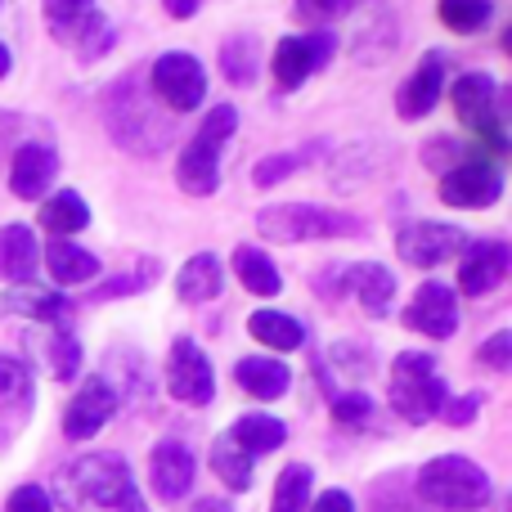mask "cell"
I'll return each mask as SVG.
<instances>
[{
	"mask_svg": "<svg viewBox=\"0 0 512 512\" xmlns=\"http://www.w3.org/2000/svg\"><path fill=\"white\" fill-rule=\"evenodd\" d=\"M50 499H59L68 512L77 508H108V512H149L135 490V477L117 454H86V459L59 468Z\"/></svg>",
	"mask_w": 512,
	"mask_h": 512,
	"instance_id": "cell-1",
	"label": "cell"
},
{
	"mask_svg": "<svg viewBox=\"0 0 512 512\" xmlns=\"http://www.w3.org/2000/svg\"><path fill=\"white\" fill-rule=\"evenodd\" d=\"M104 126H108V135H113V144H122L135 158H158L171 140V117L158 113L153 95H144V81L135 77V72L108 86Z\"/></svg>",
	"mask_w": 512,
	"mask_h": 512,
	"instance_id": "cell-2",
	"label": "cell"
},
{
	"mask_svg": "<svg viewBox=\"0 0 512 512\" xmlns=\"http://www.w3.org/2000/svg\"><path fill=\"white\" fill-rule=\"evenodd\" d=\"M234 131H239L234 104H216L212 113L203 117V126L194 131V140L180 149L176 185L185 189L189 198H207L221 189V153H225V140H230Z\"/></svg>",
	"mask_w": 512,
	"mask_h": 512,
	"instance_id": "cell-3",
	"label": "cell"
},
{
	"mask_svg": "<svg viewBox=\"0 0 512 512\" xmlns=\"http://www.w3.org/2000/svg\"><path fill=\"white\" fill-rule=\"evenodd\" d=\"M256 230L270 243H319V239H355V234H364V221L319 203H283V207H261Z\"/></svg>",
	"mask_w": 512,
	"mask_h": 512,
	"instance_id": "cell-4",
	"label": "cell"
},
{
	"mask_svg": "<svg viewBox=\"0 0 512 512\" xmlns=\"http://www.w3.org/2000/svg\"><path fill=\"white\" fill-rule=\"evenodd\" d=\"M418 495L441 512H477L490 504L495 486L481 463L463 459V454H441L418 472Z\"/></svg>",
	"mask_w": 512,
	"mask_h": 512,
	"instance_id": "cell-5",
	"label": "cell"
},
{
	"mask_svg": "<svg viewBox=\"0 0 512 512\" xmlns=\"http://www.w3.org/2000/svg\"><path fill=\"white\" fill-rule=\"evenodd\" d=\"M450 400L441 369H436V355L427 351H400L391 364V409H396L405 423L423 427L441 414V405Z\"/></svg>",
	"mask_w": 512,
	"mask_h": 512,
	"instance_id": "cell-6",
	"label": "cell"
},
{
	"mask_svg": "<svg viewBox=\"0 0 512 512\" xmlns=\"http://www.w3.org/2000/svg\"><path fill=\"white\" fill-rule=\"evenodd\" d=\"M459 122L486 144L490 153H508V122H504V95H499L490 72H468L450 90Z\"/></svg>",
	"mask_w": 512,
	"mask_h": 512,
	"instance_id": "cell-7",
	"label": "cell"
},
{
	"mask_svg": "<svg viewBox=\"0 0 512 512\" xmlns=\"http://www.w3.org/2000/svg\"><path fill=\"white\" fill-rule=\"evenodd\" d=\"M149 90L158 95V104L167 108V113H194V108L207 99V72L194 54L167 50L162 59H153Z\"/></svg>",
	"mask_w": 512,
	"mask_h": 512,
	"instance_id": "cell-8",
	"label": "cell"
},
{
	"mask_svg": "<svg viewBox=\"0 0 512 512\" xmlns=\"http://www.w3.org/2000/svg\"><path fill=\"white\" fill-rule=\"evenodd\" d=\"M333 50H337V41H333V32H324V27L301 32V36H283V41L274 45V59H270L274 81H279L283 90L306 86L319 68H328Z\"/></svg>",
	"mask_w": 512,
	"mask_h": 512,
	"instance_id": "cell-9",
	"label": "cell"
},
{
	"mask_svg": "<svg viewBox=\"0 0 512 512\" xmlns=\"http://www.w3.org/2000/svg\"><path fill=\"white\" fill-rule=\"evenodd\" d=\"M167 391L180 400V405H212L216 396V373H212V360L203 355V346L189 342V337H176L171 342V355H167Z\"/></svg>",
	"mask_w": 512,
	"mask_h": 512,
	"instance_id": "cell-10",
	"label": "cell"
},
{
	"mask_svg": "<svg viewBox=\"0 0 512 512\" xmlns=\"http://www.w3.org/2000/svg\"><path fill=\"white\" fill-rule=\"evenodd\" d=\"M468 248V234L459 225L445 221H409L405 230L396 234V252L405 265H418V270H432V265H445L450 256H459Z\"/></svg>",
	"mask_w": 512,
	"mask_h": 512,
	"instance_id": "cell-11",
	"label": "cell"
},
{
	"mask_svg": "<svg viewBox=\"0 0 512 512\" xmlns=\"http://www.w3.org/2000/svg\"><path fill=\"white\" fill-rule=\"evenodd\" d=\"M117 405H122V396H117L113 378L108 373H90L77 396L68 400V409H63V436L68 441H90L117 414Z\"/></svg>",
	"mask_w": 512,
	"mask_h": 512,
	"instance_id": "cell-12",
	"label": "cell"
},
{
	"mask_svg": "<svg viewBox=\"0 0 512 512\" xmlns=\"http://www.w3.org/2000/svg\"><path fill=\"white\" fill-rule=\"evenodd\" d=\"M441 203L450 207H495L504 198V171L486 158H468L441 176Z\"/></svg>",
	"mask_w": 512,
	"mask_h": 512,
	"instance_id": "cell-13",
	"label": "cell"
},
{
	"mask_svg": "<svg viewBox=\"0 0 512 512\" xmlns=\"http://www.w3.org/2000/svg\"><path fill=\"white\" fill-rule=\"evenodd\" d=\"M405 324L423 337H436V342L459 333V297H454L450 283H441V279L418 283L414 301L405 306Z\"/></svg>",
	"mask_w": 512,
	"mask_h": 512,
	"instance_id": "cell-14",
	"label": "cell"
},
{
	"mask_svg": "<svg viewBox=\"0 0 512 512\" xmlns=\"http://www.w3.org/2000/svg\"><path fill=\"white\" fill-rule=\"evenodd\" d=\"M23 346L32 351L36 369H41L45 378H54V382L77 378V369H81V337L72 333V328L41 324V328H32V333L23 337Z\"/></svg>",
	"mask_w": 512,
	"mask_h": 512,
	"instance_id": "cell-15",
	"label": "cell"
},
{
	"mask_svg": "<svg viewBox=\"0 0 512 512\" xmlns=\"http://www.w3.org/2000/svg\"><path fill=\"white\" fill-rule=\"evenodd\" d=\"M445 77H450V59L441 50H427L423 63L405 77V86L396 90V113L405 122H418L427 117L436 104H441V90H445Z\"/></svg>",
	"mask_w": 512,
	"mask_h": 512,
	"instance_id": "cell-16",
	"label": "cell"
},
{
	"mask_svg": "<svg viewBox=\"0 0 512 512\" xmlns=\"http://www.w3.org/2000/svg\"><path fill=\"white\" fill-rule=\"evenodd\" d=\"M0 310L14 319H36V324H59L72 328V297H63L59 288H45V283H14V288L0 292Z\"/></svg>",
	"mask_w": 512,
	"mask_h": 512,
	"instance_id": "cell-17",
	"label": "cell"
},
{
	"mask_svg": "<svg viewBox=\"0 0 512 512\" xmlns=\"http://www.w3.org/2000/svg\"><path fill=\"white\" fill-rule=\"evenodd\" d=\"M508 261L512 256L499 239H477V243L468 239V248L459 256V288L468 297H486L508 279Z\"/></svg>",
	"mask_w": 512,
	"mask_h": 512,
	"instance_id": "cell-18",
	"label": "cell"
},
{
	"mask_svg": "<svg viewBox=\"0 0 512 512\" xmlns=\"http://www.w3.org/2000/svg\"><path fill=\"white\" fill-rule=\"evenodd\" d=\"M396 45V18L378 0H360L355 5V27H351V59L355 63H378Z\"/></svg>",
	"mask_w": 512,
	"mask_h": 512,
	"instance_id": "cell-19",
	"label": "cell"
},
{
	"mask_svg": "<svg viewBox=\"0 0 512 512\" xmlns=\"http://www.w3.org/2000/svg\"><path fill=\"white\" fill-rule=\"evenodd\" d=\"M149 477H153V490H158V499H167V504L185 499L189 486H194V477H198L189 445L158 441V445H153V459H149Z\"/></svg>",
	"mask_w": 512,
	"mask_h": 512,
	"instance_id": "cell-20",
	"label": "cell"
},
{
	"mask_svg": "<svg viewBox=\"0 0 512 512\" xmlns=\"http://www.w3.org/2000/svg\"><path fill=\"white\" fill-rule=\"evenodd\" d=\"M54 176H59V153H54L50 144H23V149L14 153V162H9V189H14L23 203L45 198Z\"/></svg>",
	"mask_w": 512,
	"mask_h": 512,
	"instance_id": "cell-21",
	"label": "cell"
},
{
	"mask_svg": "<svg viewBox=\"0 0 512 512\" xmlns=\"http://www.w3.org/2000/svg\"><path fill=\"white\" fill-rule=\"evenodd\" d=\"M346 292H351L373 319H387L391 301H396V274L378 261H355V265H346Z\"/></svg>",
	"mask_w": 512,
	"mask_h": 512,
	"instance_id": "cell-22",
	"label": "cell"
},
{
	"mask_svg": "<svg viewBox=\"0 0 512 512\" xmlns=\"http://www.w3.org/2000/svg\"><path fill=\"white\" fill-rule=\"evenodd\" d=\"M41 248H36V234L27 225H0V279L14 288V283H32Z\"/></svg>",
	"mask_w": 512,
	"mask_h": 512,
	"instance_id": "cell-23",
	"label": "cell"
},
{
	"mask_svg": "<svg viewBox=\"0 0 512 512\" xmlns=\"http://www.w3.org/2000/svg\"><path fill=\"white\" fill-rule=\"evenodd\" d=\"M234 378H239V387L256 400H279L283 391L292 387L288 364L270 360V355H248V360H239L234 364Z\"/></svg>",
	"mask_w": 512,
	"mask_h": 512,
	"instance_id": "cell-24",
	"label": "cell"
},
{
	"mask_svg": "<svg viewBox=\"0 0 512 512\" xmlns=\"http://www.w3.org/2000/svg\"><path fill=\"white\" fill-rule=\"evenodd\" d=\"M221 288H225V265L216 261L212 252L189 256L176 274V297L180 301H212V297H221Z\"/></svg>",
	"mask_w": 512,
	"mask_h": 512,
	"instance_id": "cell-25",
	"label": "cell"
},
{
	"mask_svg": "<svg viewBox=\"0 0 512 512\" xmlns=\"http://www.w3.org/2000/svg\"><path fill=\"white\" fill-rule=\"evenodd\" d=\"M45 270H50V279L59 283V288H72V283H90L99 274V256L77 248V243H50L45 248Z\"/></svg>",
	"mask_w": 512,
	"mask_h": 512,
	"instance_id": "cell-26",
	"label": "cell"
},
{
	"mask_svg": "<svg viewBox=\"0 0 512 512\" xmlns=\"http://www.w3.org/2000/svg\"><path fill=\"white\" fill-rule=\"evenodd\" d=\"M225 436H230V441L239 445L243 454H252V459H261V454L279 450V445L288 441V427H283L279 418H270V414H243L239 423H234Z\"/></svg>",
	"mask_w": 512,
	"mask_h": 512,
	"instance_id": "cell-27",
	"label": "cell"
},
{
	"mask_svg": "<svg viewBox=\"0 0 512 512\" xmlns=\"http://www.w3.org/2000/svg\"><path fill=\"white\" fill-rule=\"evenodd\" d=\"M230 265H234V279H239L248 292H256V297H279V292H283L279 265H274L261 248H239Z\"/></svg>",
	"mask_w": 512,
	"mask_h": 512,
	"instance_id": "cell-28",
	"label": "cell"
},
{
	"mask_svg": "<svg viewBox=\"0 0 512 512\" xmlns=\"http://www.w3.org/2000/svg\"><path fill=\"white\" fill-rule=\"evenodd\" d=\"M248 333L270 351H297L306 342V328H301L297 315H283V310H256L248 319Z\"/></svg>",
	"mask_w": 512,
	"mask_h": 512,
	"instance_id": "cell-29",
	"label": "cell"
},
{
	"mask_svg": "<svg viewBox=\"0 0 512 512\" xmlns=\"http://www.w3.org/2000/svg\"><path fill=\"white\" fill-rule=\"evenodd\" d=\"M32 405V373L18 355H0V418H23Z\"/></svg>",
	"mask_w": 512,
	"mask_h": 512,
	"instance_id": "cell-30",
	"label": "cell"
},
{
	"mask_svg": "<svg viewBox=\"0 0 512 512\" xmlns=\"http://www.w3.org/2000/svg\"><path fill=\"white\" fill-rule=\"evenodd\" d=\"M41 225L50 234H81L90 225V207L81 194H72V189H59V194L45 198L41 207Z\"/></svg>",
	"mask_w": 512,
	"mask_h": 512,
	"instance_id": "cell-31",
	"label": "cell"
},
{
	"mask_svg": "<svg viewBox=\"0 0 512 512\" xmlns=\"http://www.w3.org/2000/svg\"><path fill=\"white\" fill-rule=\"evenodd\" d=\"M256 68H261V45H256L252 32H239V36H230V41L221 45V72H225V81H234V86H252Z\"/></svg>",
	"mask_w": 512,
	"mask_h": 512,
	"instance_id": "cell-32",
	"label": "cell"
},
{
	"mask_svg": "<svg viewBox=\"0 0 512 512\" xmlns=\"http://www.w3.org/2000/svg\"><path fill=\"white\" fill-rule=\"evenodd\" d=\"M310 486H315V472L310 463H288L274 481V504L270 512H306L310 508Z\"/></svg>",
	"mask_w": 512,
	"mask_h": 512,
	"instance_id": "cell-33",
	"label": "cell"
},
{
	"mask_svg": "<svg viewBox=\"0 0 512 512\" xmlns=\"http://www.w3.org/2000/svg\"><path fill=\"white\" fill-rule=\"evenodd\" d=\"M324 158V144H306V149H288V153H274V158H261L252 167V180L261 189H270V185H279V180H288L292 171H301V167H310V162H319Z\"/></svg>",
	"mask_w": 512,
	"mask_h": 512,
	"instance_id": "cell-34",
	"label": "cell"
},
{
	"mask_svg": "<svg viewBox=\"0 0 512 512\" xmlns=\"http://www.w3.org/2000/svg\"><path fill=\"white\" fill-rule=\"evenodd\" d=\"M212 472L230 490H248L252 486V454H243L230 436H216L212 441Z\"/></svg>",
	"mask_w": 512,
	"mask_h": 512,
	"instance_id": "cell-35",
	"label": "cell"
},
{
	"mask_svg": "<svg viewBox=\"0 0 512 512\" xmlns=\"http://www.w3.org/2000/svg\"><path fill=\"white\" fill-rule=\"evenodd\" d=\"M490 14H495V0H441V5H436V18L459 36L481 32V27L490 23Z\"/></svg>",
	"mask_w": 512,
	"mask_h": 512,
	"instance_id": "cell-36",
	"label": "cell"
},
{
	"mask_svg": "<svg viewBox=\"0 0 512 512\" xmlns=\"http://www.w3.org/2000/svg\"><path fill=\"white\" fill-rule=\"evenodd\" d=\"M113 41H117V32H113V23H108V14H104V9H95V14H90V23L72 36L68 50L77 54L81 63H95V59H104V54L113 50Z\"/></svg>",
	"mask_w": 512,
	"mask_h": 512,
	"instance_id": "cell-37",
	"label": "cell"
},
{
	"mask_svg": "<svg viewBox=\"0 0 512 512\" xmlns=\"http://www.w3.org/2000/svg\"><path fill=\"white\" fill-rule=\"evenodd\" d=\"M41 5H45V23H50V36H54V41H63L72 27L86 23V18L99 9L95 0H41Z\"/></svg>",
	"mask_w": 512,
	"mask_h": 512,
	"instance_id": "cell-38",
	"label": "cell"
},
{
	"mask_svg": "<svg viewBox=\"0 0 512 512\" xmlns=\"http://www.w3.org/2000/svg\"><path fill=\"white\" fill-rule=\"evenodd\" d=\"M158 270H162V265L144 256V261L135 265L131 274H122V279H108L104 288H95V292H90V297H95V301H108V297H131V292H144L153 279H158Z\"/></svg>",
	"mask_w": 512,
	"mask_h": 512,
	"instance_id": "cell-39",
	"label": "cell"
},
{
	"mask_svg": "<svg viewBox=\"0 0 512 512\" xmlns=\"http://www.w3.org/2000/svg\"><path fill=\"white\" fill-rule=\"evenodd\" d=\"M423 162L436 176H445V171H454L459 162H468V144L454 140V135H432V140L423 144Z\"/></svg>",
	"mask_w": 512,
	"mask_h": 512,
	"instance_id": "cell-40",
	"label": "cell"
},
{
	"mask_svg": "<svg viewBox=\"0 0 512 512\" xmlns=\"http://www.w3.org/2000/svg\"><path fill=\"white\" fill-rule=\"evenodd\" d=\"M292 5H297V18H301V23L324 27V23H333V18L351 14L360 0H292Z\"/></svg>",
	"mask_w": 512,
	"mask_h": 512,
	"instance_id": "cell-41",
	"label": "cell"
},
{
	"mask_svg": "<svg viewBox=\"0 0 512 512\" xmlns=\"http://www.w3.org/2000/svg\"><path fill=\"white\" fill-rule=\"evenodd\" d=\"M328 360L337 364V369H346L355 382L360 378H373V351H364V346H355V342H337V346H328Z\"/></svg>",
	"mask_w": 512,
	"mask_h": 512,
	"instance_id": "cell-42",
	"label": "cell"
},
{
	"mask_svg": "<svg viewBox=\"0 0 512 512\" xmlns=\"http://www.w3.org/2000/svg\"><path fill=\"white\" fill-rule=\"evenodd\" d=\"M369 414H373L369 391H342V396H333V418L342 427H364Z\"/></svg>",
	"mask_w": 512,
	"mask_h": 512,
	"instance_id": "cell-43",
	"label": "cell"
},
{
	"mask_svg": "<svg viewBox=\"0 0 512 512\" xmlns=\"http://www.w3.org/2000/svg\"><path fill=\"white\" fill-rule=\"evenodd\" d=\"M481 364H486V369H495V373H504L508 364H512V333L508 328H499L495 337H486V342H481Z\"/></svg>",
	"mask_w": 512,
	"mask_h": 512,
	"instance_id": "cell-44",
	"label": "cell"
},
{
	"mask_svg": "<svg viewBox=\"0 0 512 512\" xmlns=\"http://www.w3.org/2000/svg\"><path fill=\"white\" fill-rule=\"evenodd\" d=\"M5 512H54V499L45 486H18L14 495H9Z\"/></svg>",
	"mask_w": 512,
	"mask_h": 512,
	"instance_id": "cell-45",
	"label": "cell"
},
{
	"mask_svg": "<svg viewBox=\"0 0 512 512\" xmlns=\"http://www.w3.org/2000/svg\"><path fill=\"white\" fill-rule=\"evenodd\" d=\"M315 292L324 301H342L346 297V265H328V270L315 274Z\"/></svg>",
	"mask_w": 512,
	"mask_h": 512,
	"instance_id": "cell-46",
	"label": "cell"
},
{
	"mask_svg": "<svg viewBox=\"0 0 512 512\" xmlns=\"http://www.w3.org/2000/svg\"><path fill=\"white\" fill-rule=\"evenodd\" d=\"M441 414H445V423H454V427H463V423H472V418L481 414V391H472V396H463V400H445L441 405Z\"/></svg>",
	"mask_w": 512,
	"mask_h": 512,
	"instance_id": "cell-47",
	"label": "cell"
},
{
	"mask_svg": "<svg viewBox=\"0 0 512 512\" xmlns=\"http://www.w3.org/2000/svg\"><path fill=\"white\" fill-rule=\"evenodd\" d=\"M310 512H355V504L346 490H328V495H319L315 504H310Z\"/></svg>",
	"mask_w": 512,
	"mask_h": 512,
	"instance_id": "cell-48",
	"label": "cell"
},
{
	"mask_svg": "<svg viewBox=\"0 0 512 512\" xmlns=\"http://www.w3.org/2000/svg\"><path fill=\"white\" fill-rule=\"evenodd\" d=\"M162 5H167L171 18H194L203 9V0H162Z\"/></svg>",
	"mask_w": 512,
	"mask_h": 512,
	"instance_id": "cell-49",
	"label": "cell"
},
{
	"mask_svg": "<svg viewBox=\"0 0 512 512\" xmlns=\"http://www.w3.org/2000/svg\"><path fill=\"white\" fill-rule=\"evenodd\" d=\"M189 512H234V508H230V499H198Z\"/></svg>",
	"mask_w": 512,
	"mask_h": 512,
	"instance_id": "cell-50",
	"label": "cell"
},
{
	"mask_svg": "<svg viewBox=\"0 0 512 512\" xmlns=\"http://www.w3.org/2000/svg\"><path fill=\"white\" fill-rule=\"evenodd\" d=\"M9 68H14V59H9V45H5V41H0V81H5V77H9Z\"/></svg>",
	"mask_w": 512,
	"mask_h": 512,
	"instance_id": "cell-51",
	"label": "cell"
},
{
	"mask_svg": "<svg viewBox=\"0 0 512 512\" xmlns=\"http://www.w3.org/2000/svg\"><path fill=\"white\" fill-rule=\"evenodd\" d=\"M382 512H418V508H405V504H387Z\"/></svg>",
	"mask_w": 512,
	"mask_h": 512,
	"instance_id": "cell-52",
	"label": "cell"
},
{
	"mask_svg": "<svg viewBox=\"0 0 512 512\" xmlns=\"http://www.w3.org/2000/svg\"><path fill=\"white\" fill-rule=\"evenodd\" d=\"M0 5H5V0H0Z\"/></svg>",
	"mask_w": 512,
	"mask_h": 512,
	"instance_id": "cell-53",
	"label": "cell"
}]
</instances>
